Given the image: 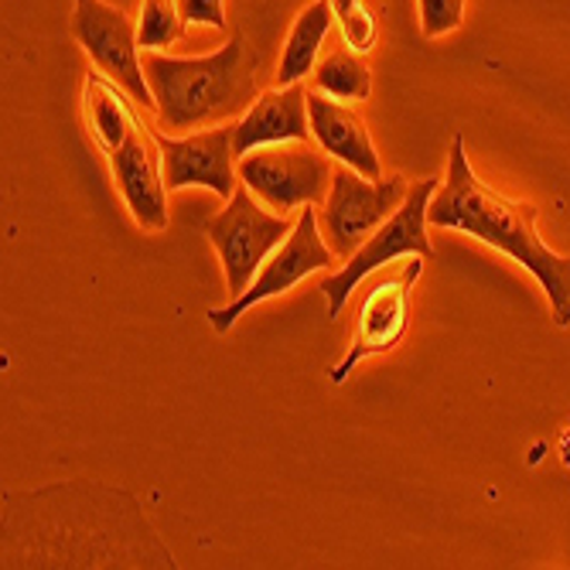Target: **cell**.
<instances>
[{
  "instance_id": "cell-18",
  "label": "cell",
  "mask_w": 570,
  "mask_h": 570,
  "mask_svg": "<svg viewBox=\"0 0 570 570\" xmlns=\"http://www.w3.org/2000/svg\"><path fill=\"white\" fill-rule=\"evenodd\" d=\"M185 14L181 0H140V18H137V41L144 51H161L185 38Z\"/></svg>"
},
{
  "instance_id": "cell-21",
  "label": "cell",
  "mask_w": 570,
  "mask_h": 570,
  "mask_svg": "<svg viewBox=\"0 0 570 570\" xmlns=\"http://www.w3.org/2000/svg\"><path fill=\"white\" fill-rule=\"evenodd\" d=\"M181 14L188 24H205V28H216V31L229 28L223 0H181Z\"/></svg>"
},
{
  "instance_id": "cell-9",
  "label": "cell",
  "mask_w": 570,
  "mask_h": 570,
  "mask_svg": "<svg viewBox=\"0 0 570 570\" xmlns=\"http://www.w3.org/2000/svg\"><path fill=\"white\" fill-rule=\"evenodd\" d=\"M72 35L92 59L96 72L124 86L134 96L137 107L158 110V99L150 92L144 59H140L137 24L120 8L107 4V0H76Z\"/></svg>"
},
{
  "instance_id": "cell-3",
  "label": "cell",
  "mask_w": 570,
  "mask_h": 570,
  "mask_svg": "<svg viewBox=\"0 0 570 570\" xmlns=\"http://www.w3.org/2000/svg\"><path fill=\"white\" fill-rule=\"evenodd\" d=\"M256 69L261 59L239 31L229 45L198 59L147 51L144 72L158 99V127L165 134H195L198 127L243 117L256 99Z\"/></svg>"
},
{
  "instance_id": "cell-15",
  "label": "cell",
  "mask_w": 570,
  "mask_h": 570,
  "mask_svg": "<svg viewBox=\"0 0 570 570\" xmlns=\"http://www.w3.org/2000/svg\"><path fill=\"white\" fill-rule=\"evenodd\" d=\"M82 110H86V127L102 154H114L117 147H124L127 137L140 127L134 96L102 72L86 76Z\"/></svg>"
},
{
  "instance_id": "cell-11",
  "label": "cell",
  "mask_w": 570,
  "mask_h": 570,
  "mask_svg": "<svg viewBox=\"0 0 570 570\" xmlns=\"http://www.w3.org/2000/svg\"><path fill=\"white\" fill-rule=\"evenodd\" d=\"M233 130L216 124L209 130H195L188 137H175L165 130H154L165 158V181L168 191L181 188H209L219 198H233L239 188V158L233 147Z\"/></svg>"
},
{
  "instance_id": "cell-22",
  "label": "cell",
  "mask_w": 570,
  "mask_h": 570,
  "mask_svg": "<svg viewBox=\"0 0 570 570\" xmlns=\"http://www.w3.org/2000/svg\"><path fill=\"white\" fill-rule=\"evenodd\" d=\"M328 4H332V11H335V18H338L342 11H348L352 4H358V0H328Z\"/></svg>"
},
{
  "instance_id": "cell-12",
  "label": "cell",
  "mask_w": 570,
  "mask_h": 570,
  "mask_svg": "<svg viewBox=\"0 0 570 570\" xmlns=\"http://www.w3.org/2000/svg\"><path fill=\"white\" fill-rule=\"evenodd\" d=\"M107 158H110L114 181L137 226L161 233L168 226V181H165V158L154 130L140 124L127 137V144L107 154Z\"/></svg>"
},
{
  "instance_id": "cell-8",
  "label": "cell",
  "mask_w": 570,
  "mask_h": 570,
  "mask_svg": "<svg viewBox=\"0 0 570 570\" xmlns=\"http://www.w3.org/2000/svg\"><path fill=\"white\" fill-rule=\"evenodd\" d=\"M421 274H424V256H410V261H403L396 271L380 274L366 287L362 304L355 311L352 345L338 366L328 370V380L335 386H342L348 380V373L362 358L383 355L403 342V335L410 328V291L421 281Z\"/></svg>"
},
{
  "instance_id": "cell-20",
  "label": "cell",
  "mask_w": 570,
  "mask_h": 570,
  "mask_svg": "<svg viewBox=\"0 0 570 570\" xmlns=\"http://www.w3.org/2000/svg\"><path fill=\"white\" fill-rule=\"evenodd\" d=\"M417 4H421V35L434 41L461 28L469 0H417Z\"/></svg>"
},
{
  "instance_id": "cell-6",
  "label": "cell",
  "mask_w": 570,
  "mask_h": 570,
  "mask_svg": "<svg viewBox=\"0 0 570 570\" xmlns=\"http://www.w3.org/2000/svg\"><path fill=\"white\" fill-rule=\"evenodd\" d=\"M294 226L297 223H291L287 216L261 209L256 195L239 181L226 209L205 223V236H209L223 261L229 297H239L253 284V277L271 261V253L294 233Z\"/></svg>"
},
{
  "instance_id": "cell-10",
  "label": "cell",
  "mask_w": 570,
  "mask_h": 570,
  "mask_svg": "<svg viewBox=\"0 0 570 570\" xmlns=\"http://www.w3.org/2000/svg\"><path fill=\"white\" fill-rule=\"evenodd\" d=\"M332 267H335V253L325 243L318 213L315 209H301L294 233L271 253V261L261 267V274L253 277V284L239 297H233V304L209 311V325L216 332H229L236 325V318L243 315V311H249L253 304H264L271 297H281L294 284H301L307 274L332 271Z\"/></svg>"
},
{
  "instance_id": "cell-4",
  "label": "cell",
  "mask_w": 570,
  "mask_h": 570,
  "mask_svg": "<svg viewBox=\"0 0 570 570\" xmlns=\"http://www.w3.org/2000/svg\"><path fill=\"white\" fill-rule=\"evenodd\" d=\"M438 188H441V178L413 181L400 209L348 256V261L342 264V271H335L322 281L332 322L342 315L348 294L366 277L383 271L390 261H396V256H424V261H431L434 249L428 239V209H431V198Z\"/></svg>"
},
{
  "instance_id": "cell-16",
  "label": "cell",
  "mask_w": 570,
  "mask_h": 570,
  "mask_svg": "<svg viewBox=\"0 0 570 570\" xmlns=\"http://www.w3.org/2000/svg\"><path fill=\"white\" fill-rule=\"evenodd\" d=\"M332 24H335V11H332L328 0H311V4L294 18L287 45H284L281 62H277V86L304 82L307 72H315L318 51H322Z\"/></svg>"
},
{
  "instance_id": "cell-13",
  "label": "cell",
  "mask_w": 570,
  "mask_h": 570,
  "mask_svg": "<svg viewBox=\"0 0 570 570\" xmlns=\"http://www.w3.org/2000/svg\"><path fill=\"white\" fill-rule=\"evenodd\" d=\"M307 117H311V137L315 144L335 158L338 165H348L352 171L366 178H383L380 154L370 137V127L348 102L332 99L318 89H307Z\"/></svg>"
},
{
  "instance_id": "cell-14",
  "label": "cell",
  "mask_w": 570,
  "mask_h": 570,
  "mask_svg": "<svg viewBox=\"0 0 570 570\" xmlns=\"http://www.w3.org/2000/svg\"><path fill=\"white\" fill-rule=\"evenodd\" d=\"M233 147L236 158L249 150H261L271 144L287 140H307L311 137V117H307V89L301 82L294 86H274L253 99V107L233 124Z\"/></svg>"
},
{
  "instance_id": "cell-2",
  "label": "cell",
  "mask_w": 570,
  "mask_h": 570,
  "mask_svg": "<svg viewBox=\"0 0 570 570\" xmlns=\"http://www.w3.org/2000/svg\"><path fill=\"white\" fill-rule=\"evenodd\" d=\"M537 219H540L537 202L505 198L472 171L464 137L454 134L448 150V178L431 198L428 223L438 229L469 233L472 239L512 256L543 287L553 322L560 328H570V256L553 253L540 239Z\"/></svg>"
},
{
  "instance_id": "cell-1",
  "label": "cell",
  "mask_w": 570,
  "mask_h": 570,
  "mask_svg": "<svg viewBox=\"0 0 570 570\" xmlns=\"http://www.w3.org/2000/svg\"><path fill=\"white\" fill-rule=\"evenodd\" d=\"M0 567H158L178 560L134 492L89 479L4 492Z\"/></svg>"
},
{
  "instance_id": "cell-17",
  "label": "cell",
  "mask_w": 570,
  "mask_h": 570,
  "mask_svg": "<svg viewBox=\"0 0 570 570\" xmlns=\"http://www.w3.org/2000/svg\"><path fill=\"white\" fill-rule=\"evenodd\" d=\"M311 89H318L342 102H362L373 92V72L362 62L358 51L338 48L315 66V72H311Z\"/></svg>"
},
{
  "instance_id": "cell-5",
  "label": "cell",
  "mask_w": 570,
  "mask_h": 570,
  "mask_svg": "<svg viewBox=\"0 0 570 570\" xmlns=\"http://www.w3.org/2000/svg\"><path fill=\"white\" fill-rule=\"evenodd\" d=\"M332 171L328 154L307 140L271 144L239 158V181L281 216L301 205H325Z\"/></svg>"
},
{
  "instance_id": "cell-7",
  "label": "cell",
  "mask_w": 570,
  "mask_h": 570,
  "mask_svg": "<svg viewBox=\"0 0 570 570\" xmlns=\"http://www.w3.org/2000/svg\"><path fill=\"white\" fill-rule=\"evenodd\" d=\"M406 191H410V181L403 175L373 181L366 175L352 171L348 165H338L332 171V188H328V198L322 205L318 219L338 261H348V256L400 209Z\"/></svg>"
},
{
  "instance_id": "cell-19",
  "label": "cell",
  "mask_w": 570,
  "mask_h": 570,
  "mask_svg": "<svg viewBox=\"0 0 570 570\" xmlns=\"http://www.w3.org/2000/svg\"><path fill=\"white\" fill-rule=\"evenodd\" d=\"M335 21H338V31H342L345 48L358 51V56H366V51L376 48L380 24H376V14L366 4H362V0H358V4H352L348 11H342Z\"/></svg>"
}]
</instances>
